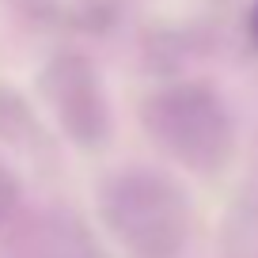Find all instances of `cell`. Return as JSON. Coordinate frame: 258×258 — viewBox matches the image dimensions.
I'll return each instance as SVG.
<instances>
[{
    "label": "cell",
    "mask_w": 258,
    "mask_h": 258,
    "mask_svg": "<svg viewBox=\"0 0 258 258\" xmlns=\"http://www.w3.org/2000/svg\"><path fill=\"white\" fill-rule=\"evenodd\" d=\"M103 220L133 258H175L190 235V202L160 171H121L99 194Z\"/></svg>",
    "instance_id": "cell-1"
},
{
    "label": "cell",
    "mask_w": 258,
    "mask_h": 258,
    "mask_svg": "<svg viewBox=\"0 0 258 258\" xmlns=\"http://www.w3.org/2000/svg\"><path fill=\"white\" fill-rule=\"evenodd\" d=\"M145 133L182 167L220 171L232 156V118L209 84H171L141 103Z\"/></svg>",
    "instance_id": "cell-2"
},
{
    "label": "cell",
    "mask_w": 258,
    "mask_h": 258,
    "mask_svg": "<svg viewBox=\"0 0 258 258\" xmlns=\"http://www.w3.org/2000/svg\"><path fill=\"white\" fill-rule=\"evenodd\" d=\"M46 95L57 110L61 129H69L80 145L103 137L106 129V103L99 91L95 73L88 69V61H80L76 53L57 57L46 69Z\"/></svg>",
    "instance_id": "cell-3"
},
{
    "label": "cell",
    "mask_w": 258,
    "mask_h": 258,
    "mask_svg": "<svg viewBox=\"0 0 258 258\" xmlns=\"http://www.w3.org/2000/svg\"><path fill=\"white\" fill-rule=\"evenodd\" d=\"M247 34H250V42H254V49H258V0L250 4V16H247Z\"/></svg>",
    "instance_id": "cell-4"
}]
</instances>
